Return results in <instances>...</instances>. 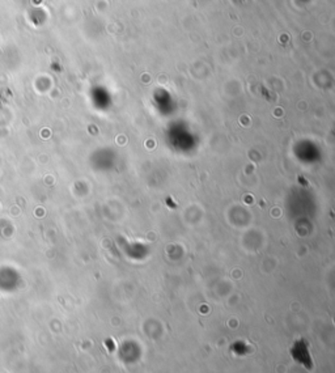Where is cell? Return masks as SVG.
<instances>
[{"mask_svg":"<svg viewBox=\"0 0 335 373\" xmlns=\"http://www.w3.org/2000/svg\"><path fill=\"white\" fill-rule=\"evenodd\" d=\"M302 350H304V351H300L298 344L296 343L292 347V350H291V355H292L293 359L298 361V363H300V364L304 365L308 371H310V369L313 368V361H312V356H310L309 350H308L306 346L302 348Z\"/></svg>","mask_w":335,"mask_h":373,"instance_id":"cell-1","label":"cell"}]
</instances>
